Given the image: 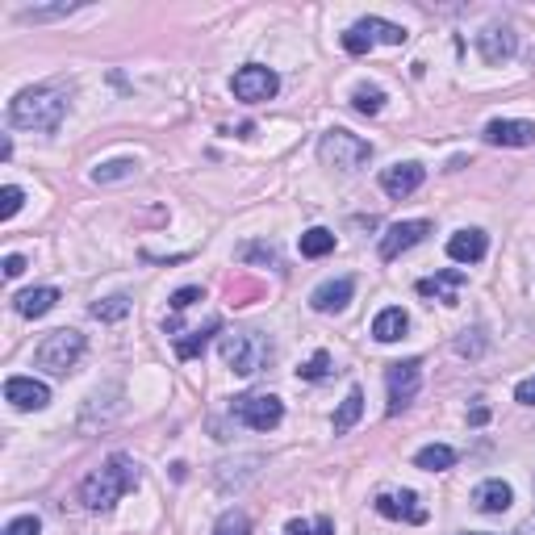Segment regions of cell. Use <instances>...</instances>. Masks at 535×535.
<instances>
[{"label":"cell","instance_id":"cell-31","mask_svg":"<svg viewBox=\"0 0 535 535\" xmlns=\"http://www.w3.org/2000/svg\"><path fill=\"white\" fill-rule=\"evenodd\" d=\"M327 372H331V356H327V352H314L306 364L297 368V377H301V381H322Z\"/></svg>","mask_w":535,"mask_h":535},{"label":"cell","instance_id":"cell-27","mask_svg":"<svg viewBox=\"0 0 535 535\" xmlns=\"http://www.w3.org/2000/svg\"><path fill=\"white\" fill-rule=\"evenodd\" d=\"M352 109L364 113V118H377V113L385 109V92L372 88V84H360V88L352 92Z\"/></svg>","mask_w":535,"mask_h":535},{"label":"cell","instance_id":"cell-14","mask_svg":"<svg viewBox=\"0 0 535 535\" xmlns=\"http://www.w3.org/2000/svg\"><path fill=\"white\" fill-rule=\"evenodd\" d=\"M477 51H481L485 63H506L510 55L519 51V38H515V30H510V26H485L477 34Z\"/></svg>","mask_w":535,"mask_h":535},{"label":"cell","instance_id":"cell-37","mask_svg":"<svg viewBox=\"0 0 535 535\" xmlns=\"http://www.w3.org/2000/svg\"><path fill=\"white\" fill-rule=\"evenodd\" d=\"M515 402L535 406V377H527V381H519V385H515Z\"/></svg>","mask_w":535,"mask_h":535},{"label":"cell","instance_id":"cell-24","mask_svg":"<svg viewBox=\"0 0 535 535\" xmlns=\"http://www.w3.org/2000/svg\"><path fill=\"white\" fill-rule=\"evenodd\" d=\"M360 414H364V389H347V398L339 402L335 410V435H347L356 423H360Z\"/></svg>","mask_w":535,"mask_h":535},{"label":"cell","instance_id":"cell-8","mask_svg":"<svg viewBox=\"0 0 535 535\" xmlns=\"http://www.w3.org/2000/svg\"><path fill=\"white\" fill-rule=\"evenodd\" d=\"M418 385H423V360L389 364V372H385V389H389V406H385V414H402V410L418 398Z\"/></svg>","mask_w":535,"mask_h":535},{"label":"cell","instance_id":"cell-19","mask_svg":"<svg viewBox=\"0 0 535 535\" xmlns=\"http://www.w3.org/2000/svg\"><path fill=\"white\" fill-rule=\"evenodd\" d=\"M55 306H59V289H55V285L26 289V293L13 297V310H17L21 318H42V314H51Z\"/></svg>","mask_w":535,"mask_h":535},{"label":"cell","instance_id":"cell-29","mask_svg":"<svg viewBox=\"0 0 535 535\" xmlns=\"http://www.w3.org/2000/svg\"><path fill=\"white\" fill-rule=\"evenodd\" d=\"M214 535H251V519L243 510H226V515L214 523Z\"/></svg>","mask_w":535,"mask_h":535},{"label":"cell","instance_id":"cell-25","mask_svg":"<svg viewBox=\"0 0 535 535\" xmlns=\"http://www.w3.org/2000/svg\"><path fill=\"white\" fill-rule=\"evenodd\" d=\"M331 251H335V230L314 226L301 235V255H306V260H322V255H331Z\"/></svg>","mask_w":535,"mask_h":535},{"label":"cell","instance_id":"cell-16","mask_svg":"<svg viewBox=\"0 0 535 535\" xmlns=\"http://www.w3.org/2000/svg\"><path fill=\"white\" fill-rule=\"evenodd\" d=\"M352 293H356V281H352V276H339V281H327V285H318L310 293V306L318 314H339V310H347Z\"/></svg>","mask_w":535,"mask_h":535},{"label":"cell","instance_id":"cell-2","mask_svg":"<svg viewBox=\"0 0 535 535\" xmlns=\"http://www.w3.org/2000/svg\"><path fill=\"white\" fill-rule=\"evenodd\" d=\"M138 464L130 460V456H109L101 469H92L88 477H84V485H80V502L88 506V510H97V515H105V510H113L118 506L134 485H138Z\"/></svg>","mask_w":535,"mask_h":535},{"label":"cell","instance_id":"cell-15","mask_svg":"<svg viewBox=\"0 0 535 535\" xmlns=\"http://www.w3.org/2000/svg\"><path fill=\"white\" fill-rule=\"evenodd\" d=\"M460 289H464V272L460 268L435 272V276H423V281H418V293L435 297L439 306H460Z\"/></svg>","mask_w":535,"mask_h":535},{"label":"cell","instance_id":"cell-40","mask_svg":"<svg viewBox=\"0 0 535 535\" xmlns=\"http://www.w3.org/2000/svg\"><path fill=\"white\" fill-rule=\"evenodd\" d=\"M523 535H535V519H531V523H527V527H523Z\"/></svg>","mask_w":535,"mask_h":535},{"label":"cell","instance_id":"cell-41","mask_svg":"<svg viewBox=\"0 0 535 535\" xmlns=\"http://www.w3.org/2000/svg\"><path fill=\"white\" fill-rule=\"evenodd\" d=\"M460 535H494V531H460Z\"/></svg>","mask_w":535,"mask_h":535},{"label":"cell","instance_id":"cell-32","mask_svg":"<svg viewBox=\"0 0 535 535\" xmlns=\"http://www.w3.org/2000/svg\"><path fill=\"white\" fill-rule=\"evenodd\" d=\"M21 205H26V193H21V189H17V184H5V189H0V218H5V222H9V218L17 214V209H21Z\"/></svg>","mask_w":535,"mask_h":535},{"label":"cell","instance_id":"cell-9","mask_svg":"<svg viewBox=\"0 0 535 535\" xmlns=\"http://www.w3.org/2000/svg\"><path fill=\"white\" fill-rule=\"evenodd\" d=\"M372 506H377V515H385L393 523H410V527L427 523V506L418 502L414 490H381L377 498H372Z\"/></svg>","mask_w":535,"mask_h":535},{"label":"cell","instance_id":"cell-1","mask_svg":"<svg viewBox=\"0 0 535 535\" xmlns=\"http://www.w3.org/2000/svg\"><path fill=\"white\" fill-rule=\"evenodd\" d=\"M72 88L67 84H34V88H21L17 97L9 101V122L17 130H34V134H55L67 118V101Z\"/></svg>","mask_w":535,"mask_h":535},{"label":"cell","instance_id":"cell-23","mask_svg":"<svg viewBox=\"0 0 535 535\" xmlns=\"http://www.w3.org/2000/svg\"><path fill=\"white\" fill-rule=\"evenodd\" d=\"M218 331H222V318H209L201 331H189V339H176V356H180V360H197V356L205 352L209 335H218Z\"/></svg>","mask_w":535,"mask_h":535},{"label":"cell","instance_id":"cell-38","mask_svg":"<svg viewBox=\"0 0 535 535\" xmlns=\"http://www.w3.org/2000/svg\"><path fill=\"white\" fill-rule=\"evenodd\" d=\"M26 272V255H5V276L13 281V276Z\"/></svg>","mask_w":535,"mask_h":535},{"label":"cell","instance_id":"cell-20","mask_svg":"<svg viewBox=\"0 0 535 535\" xmlns=\"http://www.w3.org/2000/svg\"><path fill=\"white\" fill-rule=\"evenodd\" d=\"M406 331H410V314L402 306H389V310H381L377 318H372V339L377 343H398Z\"/></svg>","mask_w":535,"mask_h":535},{"label":"cell","instance_id":"cell-13","mask_svg":"<svg viewBox=\"0 0 535 535\" xmlns=\"http://www.w3.org/2000/svg\"><path fill=\"white\" fill-rule=\"evenodd\" d=\"M481 138L490 147H531L535 143V126L531 122H515V118H498L481 130Z\"/></svg>","mask_w":535,"mask_h":535},{"label":"cell","instance_id":"cell-7","mask_svg":"<svg viewBox=\"0 0 535 535\" xmlns=\"http://www.w3.org/2000/svg\"><path fill=\"white\" fill-rule=\"evenodd\" d=\"M230 92H235L243 105H260V101H272L276 92H281V76H276L272 67L247 63V67L235 72V80H230Z\"/></svg>","mask_w":535,"mask_h":535},{"label":"cell","instance_id":"cell-4","mask_svg":"<svg viewBox=\"0 0 535 535\" xmlns=\"http://www.w3.org/2000/svg\"><path fill=\"white\" fill-rule=\"evenodd\" d=\"M318 159H322V168H335V172H360L368 159H372V143H364L360 134L352 130H327L318 138Z\"/></svg>","mask_w":535,"mask_h":535},{"label":"cell","instance_id":"cell-12","mask_svg":"<svg viewBox=\"0 0 535 535\" xmlns=\"http://www.w3.org/2000/svg\"><path fill=\"white\" fill-rule=\"evenodd\" d=\"M423 180H427V168L414 164V159H406V164H393V168L381 172V189H385L389 197L402 201V197H410V193L423 189Z\"/></svg>","mask_w":535,"mask_h":535},{"label":"cell","instance_id":"cell-22","mask_svg":"<svg viewBox=\"0 0 535 535\" xmlns=\"http://www.w3.org/2000/svg\"><path fill=\"white\" fill-rule=\"evenodd\" d=\"M414 464H418V469H427V473H448L452 464H456V448H448V444H427V448L414 452Z\"/></svg>","mask_w":535,"mask_h":535},{"label":"cell","instance_id":"cell-3","mask_svg":"<svg viewBox=\"0 0 535 535\" xmlns=\"http://www.w3.org/2000/svg\"><path fill=\"white\" fill-rule=\"evenodd\" d=\"M218 356H222V364L230 372H239V377H255V372L272 360V343L260 331H235V335H222Z\"/></svg>","mask_w":535,"mask_h":535},{"label":"cell","instance_id":"cell-39","mask_svg":"<svg viewBox=\"0 0 535 535\" xmlns=\"http://www.w3.org/2000/svg\"><path fill=\"white\" fill-rule=\"evenodd\" d=\"M485 418H490V410H485V406H477V410L469 414V423H473V427H481V423H485Z\"/></svg>","mask_w":535,"mask_h":535},{"label":"cell","instance_id":"cell-11","mask_svg":"<svg viewBox=\"0 0 535 535\" xmlns=\"http://www.w3.org/2000/svg\"><path fill=\"white\" fill-rule=\"evenodd\" d=\"M5 402L13 410H46L51 406V389L34 377H9L5 381Z\"/></svg>","mask_w":535,"mask_h":535},{"label":"cell","instance_id":"cell-17","mask_svg":"<svg viewBox=\"0 0 535 535\" xmlns=\"http://www.w3.org/2000/svg\"><path fill=\"white\" fill-rule=\"evenodd\" d=\"M485 251H490V239H485V230H477V226L456 230L448 239V255L456 264H477V260H485Z\"/></svg>","mask_w":535,"mask_h":535},{"label":"cell","instance_id":"cell-21","mask_svg":"<svg viewBox=\"0 0 535 535\" xmlns=\"http://www.w3.org/2000/svg\"><path fill=\"white\" fill-rule=\"evenodd\" d=\"M356 30L377 46V42H385V46H402L410 34L402 30V26H393V21H385V17H364V21H356Z\"/></svg>","mask_w":535,"mask_h":535},{"label":"cell","instance_id":"cell-35","mask_svg":"<svg viewBox=\"0 0 535 535\" xmlns=\"http://www.w3.org/2000/svg\"><path fill=\"white\" fill-rule=\"evenodd\" d=\"M456 352H460V356H481V352H485L481 331H460V339H456Z\"/></svg>","mask_w":535,"mask_h":535},{"label":"cell","instance_id":"cell-5","mask_svg":"<svg viewBox=\"0 0 535 535\" xmlns=\"http://www.w3.org/2000/svg\"><path fill=\"white\" fill-rule=\"evenodd\" d=\"M84 335L72 331V327H63V331H51L38 347H34V364L46 368V372H55V377H63V372H72L84 356Z\"/></svg>","mask_w":535,"mask_h":535},{"label":"cell","instance_id":"cell-18","mask_svg":"<svg viewBox=\"0 0 535 535\" xmlns=\"http://www.w3.org/2000/svg\"><path fill=\"white\" fill-rule=\"evenodd\" d=\"M510 502H515V490H510L502 477L481 481L473 490V506L481 510V515H502V510H510Z\"/></svg>","mask_w":535,"mask_h":535},{"label":"cell","instance_id":"cell-34","mask_svg":"<svg viewBox=\"0 0 535 535\" xmlns=\"http://www.w3.org/2000/svg\"><path fill=\"white\" fill-rule=\"evenodd\" d=\"M42 531V523H38V515H17L5 531H0V535H38Z\"/></svg>","mask_w":535,"mask_h":535},{"label":"cell","instance_id":"cell-26","mask_svg":"<svg viewBox=\"0 0 535 535\" xmlns=\"http://www.w3.org/2000/svg\"><path fill=\"white\" fill-rule=\"evenodd\" d=\"M138 172V159H109V164L92 168V180L97 184H118V180H130Z\"/></svg>","mask_w":535,"mask_h":535},{"label":"cell","instance_id":"cell-33","mask_svg":"<svg viewBox=\"0 0 535 535\" xmlns=\"http://www.w3.org/2000/svg\"><path fill=\"white\" fill-rule=\"evenodd\" d=\"M193 301H205V293L197 289V285H184V289H176L172 293V314H180V310H189Z\"/></svg>","mask_w":535,"mask_h":535},{"label":"cell","instance_id":"cell-30","mask_svg":"<svg viewBox=\"0 0 535 535\" xmlns=\"http://www.w3.org/2000/svg\"><path fill=\"white\" fill-rule=\"evenodd\" d=\"M285 535H335V523H331V515H322L314 523L293 519V523H285Z\"/></svg>","mask_w":535,"mask_h":535},{"label":"cell","instance_id":"cell-28","mask_svg":"<svg viewBox=\"0 0 535 535\" xmlns=\"http://www.w3.org/2000/svg\"><path fill=\"white\" fill-rule=\"evenodd\" d=\"M126 314H130V297L126 293H113V297H105V301L92 306V318L97 322H122Z\"/></svg>","mask_w":535,"mask_h":535},{"label":"cell","instance_id":"cell-36","mask_svg":"<svg viewBox=\"0 0 535 535\" xmlns=\"http://www.w3.org/2000/svg\"><path fill=\"white\" fill-rule=\"evenodd\" d=\"M76 13V5H55V9H26L21 13V21H51V17H67Z\"/></svg>","mask_w":535,"mask_h":535},{"label":"cell","instance_id":"cell-6","mask_svg":"<svg viewBox=\"0 0 535 535\" xmlns=\"http://www.w3.org/2000/svg\"><path fill=\"white\" fill-rule=\"evenodd\" d=\"M230 414H235V423L251 431H276L285 418V402L276 393H243V398L230 402Z\"/></svg>","mask_w":535,"mask_h":535},{"label":"cell","instance_id":"cell-10","mask_svg":"<svg viewBox=\"0 0 535 535\" xmlns=\"http://www.w3.org/2000/svg\"><path fill=\"white\" fill-rule=\"evenodd\" d=\"M431 235V222L427 218H414V222H393L385 235H381V260H398L402 251L418 247Z\"/></svg>","mask_w":535,"mask_h":535}]
</instances>
